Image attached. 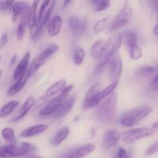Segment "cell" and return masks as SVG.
I'll use <instances>...</instances> for the list:
<instances>
[{
  "mask_svg": "<svg viewBox=\"0 0 158 158\" xmlns=\"http://www.w3.org/2000/svg\"><path fill=\"white\" fill-rule=\"evenodd\" d=\"M58 45L56 44V43H52V44L49 45L48 47H46V49L37 56V58H38L42 63H43L45 64V63L47 62V60L58 51Z\"/></svg>",
  "mask_w": 158,
  "mask_h": 158,
  "instance_id": "obj_25",
  "label": "cell"
},
{
  "mask_svg": "<svg viewBox=\"0 0 158 158\" xmlns=\"http://www.w3.org/2000/svg\"><path fill=\"white\" fill-rule=\"evenodd\" d=\"M19 104L18 100H11L0 108V118H6L10 115Z\"/></svg>",
  "mask_w": 158,
  "mask_h": 158,
  "instance_id": "obj_26",
  "label": "cell"
},
{
  "mask_svg": "<svg viewBox=\"0 0 158 158\" xmlns=\"http://www.w3.org/2000/svg\"><path fill=\"white\" fill-rule=\"evenodd\" d=\"M17 0H5V13L9 14L10 12H12V9L13 5L15 4V2Z\"/></svg>",
  "mask_w": 158,
  "mask_h": 158,
  "instance_id": "obj_40",
  "label": "cell"
},
{
  "mask_svg": "<svg viewBox=\"0 0 158 158\" xmlns=\"http://www.w3.org/2000/svg\"><path fill=\"white\" fill-rule=\"evenodd\" d=\"M30 56V52H29V51L24 54V56L22 58V60H20L19 64L17 65L16 68H15V71H14L13 76H12V78H13L14 80H18L24 73H26L28 70L29 66V65Z\"/></svg>",
  "mask_w": 158,
  "mask_h": 158,
  "instance_id": "obj_19",
  "label": "cell"
},
{
  "mask_svg": "<svg viewBox=\"0 0 158 158\" xmlns=\"http://www.w3.org/2000/svg\"><path fill=\"white\" fill-rule=\"evenodd\" d=\"M109 60L102 58L101 60L96 65L94 69V75H100L107 69V64Z\"/></svg>",
  "mask_w": 158,
  "mask_h": 158,
  "instance_id": "obj_36",
  "label": "cell"
},
{
  "mask_svg": "<svg viewBox=\"0 0 158 158\" xmlns=\"http://www.w3.org/2000/svg\"><path fill=\"white\" fill-rule=\"evenodd\" d=\"M52 2V0H43V2H42L41 6H40V9L38 11V20L39 23H40V21L43 19V15H44L45 12L47 10V9L49 8V5Z\"/></svg>",
  "mask_w": 158,
  "mask_h": 158,
  "instance_id": "obj_38",
  "label": "cell"
},
{
  "mask_svg": "<svg viewBox=\"0 0 158 158\" xmlns=\"http://www.w3.org/2000/svg\"><path fill=\"white\" fill-rule=\"evenodd\" d=\"M153 107L149 104H142L127 111L118 119V122L123 127L131 128L137 126L141 120L152 113Z\"/></svg>",
  "mask_w": 158,
  "mask_h": 158,
  "instance_id": "obj_1",
  "label": "cell"
},
{
  "mask_svg": "<svg viewBox=\"0 0 158 158\" xmlns=\"http://www.w3.org/2000/svg\"><path fill=\"white\" fill-rule=\"evenodd\" d=\"M96 149V145L93 143H88L76 148L69 154L68 158H84L94 152Z\"/></svg>",
  "mask_w": 158,
  "mask_h": 158,
  "instance_id": "obj_16",
  "label": "cell"
},
{
  "mask_svg": "<svg viewBox=\"0 0 158 158\" xmlns=\"http://www.w3.org/2000/svg\"><path fill=\"white\" fill-rule=\"evenodd\" d=\"M85 57H86V52L84 49L80 47L74 51L73 55V62L76 66H80L83 64Z\"/></svg>",
  "mask_w": 158,
  "mask_h": 158,
  "instance_id": "obj_30",
  "label": "cell"
},
{
  "mask_svg": "<svg viewBox=\"0 0 158 158\" xmlns=\"http://www.w3.org/2000/svg\"><path fill=\"white\" fill-rule=\"evenodd\" d=\"M0 143H1V142H0Z\"/></svg>",
  "mask_w": 158,
  "mask_h": 158,
  "instance_id": "obj_55",
  "label": "cell"
},
{
  "mask_svg": "<svg viewBox=\"0 0 158 158\" xmlns=\"http://www.w3.org/2000/svg\"><path fill=\"white\" fill-rule=\"evenodd\" d=\"M15 158H18V157H15ZM24 158H44V157H40V156H37V155H30Z\"/></svg>",
  "mask_w": 158,
  "mask_h": 158,
  "instance_id": "obj_49",
  "label": "cell"
},
{
  "mask_svg": "<svg viewBox=\"0 0 158 158\" xmlns=\"http://www.w3.org/2000/svg\"><path fill=\"white\" fill-rule=\"evenodd\" d=\"M69 28L73 35L75 37H80L85 33L87 28V22L85 19L77 15H72L69 18Z\"/></svg>",
  "mask_w": 158,
  "mask_h": 158,
  "instance_id": "obj_13",
  "label": "cell"
},
{
  "mask_svg": "<svg viewBox=\"0 0 158 158\" xmlns=\"http://www.w3.org/2000/svg\"><path fill=\"white\" fill-rule=\"evenodd\" d=\"M66 83H66V80H63H63H59L56 83L52 84L50 87L48 88L44 95L46 96L48 99L50 100L51 97H53L54 96H56L57 94H60V93L67 86Z\"/></svg>",
  "mask_w": 158,
  "mask_h": 158,
  "instance_id": "obj_23",
  "label": "cell"
},
{
  "mask_svg": "<svg viewBox=\"0 0 158 158\" xmlns=\"http://www.w3.org/2000/svg\"><path fill=\"white\" fill-rule=\"evenodd\" d=\"M156 69L152 66H143L139 68L136 72V75L138 77H148L152 75L155 72Z\"/></svg>",
  "mask_w": 158,
  "mask_h": 158,
  "instance_id": "obj_34",
  "label": "cell"
},
{
  "mask_svg": "<svg viewBox=\"0 0 158 158\" xmlns=\"http://www.w3.org/2000/svg\"><path fill=\"white\" fill-rule=\"evenodd\" d=\"M106 69L109 73L110 78L113 82L119 81L123 71V62L120 54L117 53L110 59Z\"/></svg>",
  "mask_w": 158,
  "mask_h": 158,
  "instance_id": "obj_10",
  "label": "cell"
},
{
  "mask_svg": "<svg viewBox=\"0 0 158 158\" xmlns=\"http://www.w3.org/2000/svg\"><path fill=\"white\" fill-rule=\"evenodd\" d=\"M158 152V141H156L155 143H152L150 145L148 148L146 149L144 152V156L146 157H151V156L154 155V154H157Z\"/></svg>",
  "mask_w": 158,
  "mask_h": 158,
  "instance_id": "obj_39",
  "label": "cell"
},
{
  "mask_svg": "<svg viewBox=\"0 0 158 158\" xmlns=\"http://www.w3.org/2000/svg\"><path fill=\"white\" fill-rule=\"evenodd\" d=\"M71 2H72V0H64V1H63V7L65 8V7H66V6H67L68 5H69V3Z\"/></svg>",
  "mask_w": 158,
  "mask_h": 158,
  "instance_id": "obj_48",
  "label": "cell"
},
{
  "mask_svg": "<svg viewBox=\"0 0 158 158\" xmlns=\"http://www.w3.org/2000/svg\"><path fill=\"white\" fill-rule=\"evenodd\" d=\"M154 128L139 127L133 128L121 134V139L125 143H134L142 139L151 137L154 134Z\"/></svg>",
  "mask_w": 158,
  "mask_h": 158,
  "instance_id": "obj_5",
  "label": "cell"
},
{
  "mask_svg": "<svg viewBox=\"0 0 158 158\" xmlns=\"http://www.w3.org/2000/svg\"><path fill=\"white\" fill-rule=\"evenodd\" d=\"M157 37H158V36H157Z\"/></svg>",
  "mask_w": 158,
  "mask_h": 158,
  "instance_id": "obj_56",
  "label": "cell"
},
{
  "mask_svg": "<svg viewBox=\"0 0 158 158\" xmlns=\"http://www.w3.org/2000/svg\"><path fill=\"white\" fill-rule=\"evenodd\" d=\"M133 15V9L129 2H126L120 12L113 20L110 27V31L114 32L125 27L131 21Z\"/></svg>",
  "mask_w": 158,
  "mask_h": 158,
  "instance_id": "obj_6",
  "label": "cell"
},
{
  "mask_svg": "<svg viewBox=\"0 0 158 158\" xmlns=\"http://www.w3.org/2000/svg\"><path fill=\"white\" fill-rule=\"evenodd\" d=\"M1 60H2V56L0 55V62H1Z\"/></svg>",
  "mask_w": 158,
  "mask_h": 158,
  "instance_id": "obj_54",
  "label": "cell"
},
{
  "mask_svg": "<svg viewBox=\"0 0 158 158\" xmlns=\"http://www.w3.org/2000/svg\"><path fill=\"white\" fill-rule=\"evenodd\" d=\"M63 26V19L61 16L56 15H54L49 21L47 26V32L50 36H56L61 31Z\"/></svg>",
  "mask_w": 158,
  "mask_h": 158,
  "instance_id": "obj_22",
  "label": "cell"
},
{
  "mask_svg": "<svg viewBox=\"0 0 158 158\" xmlns=\"http://www.w3.org/2000/svg\"><path fill=\"white\" fill-rule=\"evenodd\" d=\"M29 77H29V73H28L27 70L26 73H24L18 80H15V83H14L13 85H12V86L9 88L6 94H7L8 96H9V97H12V96H15V94H18V93L24 87L26 83H27L28 80L29 79Z\"/></svg>",
  "mask_w": 158,
  "mask_h": 158,
  "instance_id": "obj_20",
  "label": "cell"
},
{
  "mask_svg": "<svg viewBox=\"0 0 158 158\" xmlns=\"http://www.w3.org/2000/svg\"><path fill=\"white\" fill-rule=\"evenodd\" d=\"M123 43V36L121 34L117 33L110 35L106 41V50L103 58L109 60L117 53H118Z\"/></svg>",
  "mask_w": 158,
  "mask_h": 158,
  "instance_id": "obj_9",
  "label": "cell"
},
{
  "mask_svg": "<svg viewBox=\"0 0 158 158\" xmlns=\"http://www.w3.org/2000/svg\"><path fill=\"white\" fill-rule=\"evenodd\" d=\"M114 158H128V154L124 148L120 147L116 152Z\"/></svg>",
  "mask_w": 158,
  "mask_h": 158,
  "instance_id": "obj_41",
  "label": "cell"
},
{
  "mask_svg": "<svg viewBox=\"0 0 158 158\" xmlns=\"http://www.w3.org/2000/svg\"><path fill=\"white\" fill-rule=\"evenodd\" d=\"M28 27V20L22 19L19 20L18 26L16 29V39L18 41H21L24 37L25 33L26 32V29Z\"/></svg>",
  "mask_w": 158,
  "mask_h": 158,
  "instance_id": "obj_32",
  "label": "cell"
},
{
  "mask_svg": "<svg viewBox=\"0 0 158 158\" xmlns=\"http://www.w3.org/2000/svg\"><path fill=\"white\" fill-rule=\"evenodd\" d=\"M148 1L150 6L152 7V9H154V10H156L158 6V0H148Z\"/></svg>",
  "mask_w": 158,
  "mask_h": 158,
  "instance_id": "obj_44",
  "label": "cell"
},
{
  "mask_svg": "<svg viewBox=\"0 0 158 158\" xmlns=\"http://www.w3.org/2000/svg\"><path fill=\"white\" fill-rule=\"evenodd\" d=\"M35 101V97H34L33 96H29V97L26 99V101L23 103V104L22 105L21 107H20L19 114H17L15 117H13L11 121L17 122L19 121V120H22L23 118H24V117L29 114V112L31 110V109L34 106Z\"/></svg>",
  "mask_w": 158,
  "mask_h": 158,
  "instance_id": "obj_17",
  "label": "cell"
},
{
  "mask_svg": "<svg viewBox=\"0 0 158 158\" xmlns=\"http://www.w3.org/2000/svg\"><path fill=\"white\" fill-rule=\"evenodd\" d=\"M156 11H157V20H158V6L157 7V9H156Z\"/></svg>",
  "mask_w": 158,
  "mask_h": 158,
  "instance_id": "obj_52",
  "label": "cell"
},
{
  "mask_svg": "<svg viewBox=\"0 0 158 158\" xmlns=\"http://www.w3.org/2000/svg\"><path fill=\"white\" fill-rule=\"evenodd\" d=\"M31 6L27 2L23 1L15 2L12 9V20L16 23L18 20L29 19Z\"/></svg>",
  "mask_w": 158,
  "mask_h": 158,
  "instance_id": "obj_11",
  "label": "cell"
},
{
  "mask_svg": "<svg viewBox=\"0 0 158 158\" xmlns=\"http://www.w3.org/2000/svg\"><path fill=\"white\" fill-rule=\"evenodd\" d=\"M1 77H2V70L1 69H0V79H1Z\"/></svg>",
  "mask_w": 158,
  "mask_h": 158,
  "instance_id": "obj_53",
  "label": "cell"
},
{
  "mask_svg": "<svg viewBox=\"0 0 158 158\" xmlns=\"http://www.w3.org/2000/svg\"><path fill=\"white\" fill-rule=\"evenodd\" d=\"M117 85H118V81H114L111 84H110L109 86H106V88L100 90L99 97H100V99L101 100V101L114 92V89L117 88Z\"/></svg>",
  "mask_w": 158,
  "mask_h": 158,
  "instance_id": "obj_33",
  "label": "cell"
},
{
  "mask_svg": "<svg viewBox=\"0 0 158 158\" xmlns=\"http://www.w3.org/2000/svg\"><path fill=\"white\" fill-rule=\"evenodd\" d=\"M17 61V55L16 54H14L13 56H12V58H11L10 60V65L11 66H13L14 64H15V63H16Z\"/></svg>",
  "mask_w": 158,
  "mask_h": 158,
  "instance_id": "obj_45",
  "label": "cell"
},
{
  "mask_svg": "<svg viewBox=\"0 0 158 158\" xmlns=\"http://www.w3.org/2000/svg\"><path fill=\"white\" fill-rule=\"evenodd\" d=\"M43 65H44V63H42L37 57H35V58L32 60V63H30V66H29V69H28V73H29V77H32V76L36 73V71L38 70L41 66H43Z\"/></svg>",
  "mask_w": 158,
  "mask_h": 158,
  "instance_id": "obj_35",
  "label": "cell"
},
{
  "mask_svg": "<svg viewBox=\"0 0 158 158\" xmlns=\"http://www.w3.org/2000/svg\"><path fill=\"white\" fill-rule=\"evenodd\" d=\"M37 151V148L32 143H22L16 144H8L0 147V158H15L31 155Z\"/></svg>",
  "mask_w": 158,
  "mask_h": 158,
  "instance_id": "obj_3",
  "label": "cell"
},
{
  "mask_svg": "<svg viewBox=\"0 0 158 158\" xmlns=\"http://www.w3.org/2000/svg\"><path fill=\"white\" fill-rule=\"evenodd\" d=\"M76 101H77L76 96H71V97H68L65 101H63L60 107L54 113V114L52 115L53 119H55V120H60V119L63 118L66 115H68L71 112L73 108Z\"/></svg>",
  "mask_w": 158,
  "mask_h": 158,
  "instance_id": "obj_14",
  "label": "cell"
},
{
  "mask_svg": "<svg viewBox=\"0 0 158 158\" xmlns=\"http://www.w3.org/2000/svg\"><path fill=\"white\" fill-rule=\"evenodd\" d=\"M121 139V133L116 129L106 131L102 137V147L104 151L111 149L118 144Z\"/></svg>",
  "mask_w": 158,
  "mask_h": 158,
  "instance_id": "obj_12",
  "label": "cell"
},
{
  "mask_svg": "<svg viewBox=\"0 0 158 158\" xmlns=\"http://www.w3.org/2000/svg\"><path fill=\"white\" fill-rule=\"evenodd\" d=\"M70 130L68 127L65 126L60 128L57 132L52 137V138L49 140V143L52 147H58L61 144L64 140L67 139L69 137Z\"/></svg>",
  "mask_w": 158,
  "mask_h": 158,
  "instance_id": "obj_21",
  "label": "cell"
},
{
  "mask_svg": "<svg viewBox=\"0 0 158 158\" xmlns=\"http://www.w3.org/2000/svg\"><path fill=\"white\" fill-rule=\"evenodd\" d=\"M2 138L9 144H16L17 140L12 128L5 127L1 132Z\"/></svg>",
  "mask_w": 158,
  "mask_h": 158,
  "instance_id": "obj_28",
  "label": "cell"
},
{
  "mask_svg": "<svg viewBox=\"0 0 158 158\" xmlns=\"http://www.w3.org/2000/svg\"><path fill=\"white\" fill-rule=\"evenodd\" d=\"M110 6V0H98L94 4V9L96 12H100L106 10Z\"/></svg>",
  "mask_w": 158,
  "mask_h": 158,
  "instance_id": "obj_37",
  "label": "cell"
},
{
  "mask_svg": "<svg viewBox=\"0 0 158 158\" xmlns=\"http://www.w3.org/2000/svg\"><path fill=\"white\" fill-rule=\"evenodd\" d=\"M151 87L154 90H158V72L155 74L151 82Z\"/></svg>",
  "mask_w": 158,
  "mask_h": 158,
  "instance_id": "obj_42",
  "label": "cell"
},
{
  "mask_svg": "<svg viewBox=\"0 0 158 158\" xmlns=\"http://www.w3.org/2000/svg\"><path fill=\"white\" fill-rule=\"evenodd\" d=\"M5 0H0V12H5Z\"/></svg>",
  "mask_w": 158,
  "mask_h": 158,
  "instance_id": "obj_46",
  "label": "cell"
},
{
  "mask_svg": "<svg viewBox=\"0 0 158 158\" xmlns=\"http://www.w3.org/2000/svg\"><path fill=\"white\" fill-rule=\"evenodd\" d=\"M152 128H154V130L158 129V120H157V121L154 122V123H153V124H152Z\"/></svg>",
  "mask_w": 158,
  "mask_h": 158,
  "instance_id": "obj_50",
  "label": "cell"
},
{
  "mask_svg": "<svg viewBox=\"0 0 158 158\" xmlns=\"http://www.w3.org/2000/svg\"><path fill=\"white\" fill-rule=\"evenodd\" d=\"M56 4V0H52L51 4L49 5V8L47 9V10L45 12L44 15H43V19L40 21V32H39V39L41 37L42 34L44 32V29L46 26H48V24H49V21H50V17L51 15H52V10L54 9V6H55Z\"/></svg>",
  "mask_w": 158,
  "mask_h": 158,
  "instance_id": "obj_24",
  "label": "cell"
},
{
  "mask_svg": "<svg viewBox=\"0 0 158 158\" xmlns=\"http://www.w3.org/2000/svg\"><path fill=\"white\" fill-rule=\"evenodd\" d=\"M102 86L100 83H95L93 85L85 95L84 99L82 103L84 110H89L97 108L101 103V100L100 99L99 94L101 90Z\"/></svg>",
  "mask_w": 158,
  "mask_h": 158,
  "instance_id": "obj_7",
  "label": "cell"
},
{
  "mask_svg": "<svg viewBox=\"0 0 158 158\" xmlns=\"http://www.w3.org/2000/svg\"><path fill=\"white\" fill-rule=\"evenodd\" d=\"M128 52H129L130 58L134 61H137L140 60L143 56V50L138 43L128 46Z\"/></svg>",
  "mask_w": 158,
  "mask_h": 158,
  "instance_id": "obj_27",
  "label": "cell"
},
{
  "mask_svg": "<svg viewBox=\"0 0 158 158\" xmlns=\"http://www.w3.org/2000/svg\"><path fill=\"white\" fill-rule=\"evenodd\" d=\"M8 42V35L7 33H3L0 39V48H2L7 44Z\"/></svg>",
  "mask_w": 158,
  "mask_h": 158,
  "instance_id": "obj_43",
  "label": "cell"
},
{
  "mask_svg": "<svg viewBox=\"0 0 158 158\" xmlns=\"http://www.w3.org/2000/svg\"><path fill=\"white\" fill-rule=\"evenodd\" d=\"M154 33L158 36V20H157V23H156L155 26L154 27Z\"/></svg>",
  "mask_w": 158,
  "mask_h": 158,
  "instance_id": "obj_47",
  "label": "cell"
},
{
  "mask_svg": "<svg viewBox=\"0 0 158 158\" xmlns=\"http://www.w3.org/2000/svg\"><path fill=\"white\" fill-rule=\"evenodd\" d=\"M110 23V19L108 17L98 20L94 26V32L95 34H100L107 28Z\"/></svg>",
  "mask_w": 158,
  "mask_h": 158,
  "instance_id": "obj_31",
  "label": "cell"
},
{
  "mask_svg": "<svg viewBox=\"0 0 158 158\" xmlns=\"http://www.w3.org/2000/svg\"><path fill=\"white\" fill-rule=\"evenodd\" d=\"M122 36H123V41L124 42L127 47L138 43V35L137 32H133V31L126 32L122 35Z\"/></svg>",
  "mask_w": 158,
  "mask_h": 158,
  "instance_id": "obj_29",
  "label": "cell"
},
{
  "mask_svg": "<svg viewBox=\"0 0 158 158\" xmlns=\"http://www.w3.org/2000/svg\"><path fill=\"white\" fill-rule=\"evenodd\" d=\"M117 106V94L113 93L103 100L97 107L96 111V117L100 121L103 123H109L112 121L116 115Z\"/></svg>",
  "mask_w": 158,
  "mask_h": 158,
  "instance_id": "obj_2",
  "label": "cell"
},
{
  "mask_svg": "<svg viewBox=\"0 0 158 158\" xmlns=\"http://www.w3.org/2000/svg\"><path fill=\"white\" fill-rule=\"evenodd\" d=\"M48 128H49L48 124H45V123L35 124L23 130L19 134V136L23 138H29V137H35V136H38L46 132Z\"/></svg>",
  "mask_w": 158,
  "mask_h": 158,
  "instance_id": "obj_15",
  "label": "cell"
},
{
  "mask_svg": "<svg viewBox=\"0 0 158 158\" xmlns=\"http://www.w3.org/2000/svg\"><path fill=\"white\" fill-rule=\"evenodd\" d=\"M89 1H90V2L92 3L93 5H94V3H96V2H97L98 1V0H89Z\"/></svg>",
  "mask_w": 158,
  "mask_h": 158,
  "instance_id": "obj_51",
  "label": "cell"
},
{
  "mask_svg": "<svg viewBox=\"0 0 158 158\" xmlns=\"http://www.w3.org/2000/svg\"><path fill=\"white\" fill-rule=\"evenodd\" d=\"M40 0H33L31 6L30 12H29V19H28V28L29 29V36L32 40H37L39 39V32H40V23L38 20V8L39 2Z\"/></svg>",
  "mask_w": 158,
  "mask_h": 158,
  "instance_id": "obj_8",
  "label": "cell"
},
{
  "mask_svg": "<svg viewBox=\"0 0 158 158\" xmlns=\"http://www.w3.org/2000/svg\"><path fill=\"white\" fill-rule=\"evenodd\" d=\"M74 85L70 84L66 86L61 92L59 94H57L56 96H55V97L53 98H51L46 104L44 105L43 107H42L41 109L39 111L38 114L40 117H49V116H52L54 114V113L57 110L59 107H60V105L62 104L63 101L66 100V99L69 97V94H70L71 91L73 89Z\"/></svg>",
  "mask_w": 158,
  "mask_h": 158,
  "instance_id": "obj_4",
  "label": "cell"
},
{
  "mask_svg": "<svg viewBox=\"0 0 158 158\" xmlns=\"http://www.w3.org/2000/svg\"><path fill=\"white\" fill-rule=\"evenodd\" d=\"M105 50L106 41L103 40H98L91 46L89 54L94 60H101L104 56Z\"/></svg>",
  "mask_w": 158,
  "mask_h": 158,
  "instance_id": "obj_18",
  "label": "cell"
}]
</instances>
